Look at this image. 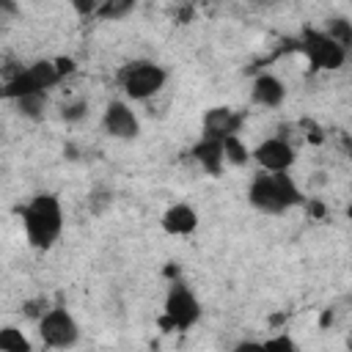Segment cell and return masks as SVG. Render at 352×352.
<instances>
[{
	"mask_svg": "<svg viewBox=\"0 0 352 352\" xmlns=\"http://www.w3.org/2000/svg\"><path fill=\"white\" fill-rule=\"evenodd\" d=\"M14 107L22 118L28 121H41L50 110V91H38V94H25L19 99H14Z\"/></svg>",
	"mask_w": 352,
	"mask_h": 352,
	"instance_id": "5bb4252c",
	"label": "cell"
},
{
	"mask_svg": "<svg viewBox=\"0 0 352 352\" xmlns=\"http://www.w3.org/2000/svg\"><path fill=\"white\" fill-rule=\"evenodd\" d=\"M253 162L258 170H292L297 162V148L286 135H272L253 146Z\"/></svg>",
	"mask_w": 352,
	"mask_h": 352,
	"instance_id": "9c48e42d",
	"label": "cell"
},
{
	"mask_svg": "<svg viewBox=\"0 0 352 352\" xmlns=\"http://www.w3.org/2000/svg\"><path fill=\"white\" fill-rule=\"evenodd\" d=\"M47 311H50L47 297H33V300H25V302H22V314H25L28 319H33V322H38Z\"/></svg>",
	"mask_w": 352,
	"mask_h": 352,
	"instance_id": "44dd1931",
	"label": "cell"
},
{
	"mask_svg": "<svg viewBox=\"0 0 352 352\" xmlns=\"http://www.w3.org/2000/svg\"><path fill=\"white\" fill-rule=\"evenodd\" d=\"M58 82H63L55 58H38L28 66H22L19 72H14L11 77H6L3 82V99L14 102L25 94H38V91H52Z\"/></svg>",
	"mask_w": 352,
	"mask_h": 352,
	"instance_id": "5b68a950",
	"label": "cell"
},
{
	"mask_svg": "<svg viewBox=\"0 0 352 352\" xmlns=\"http://www.w3.org/2000/svg\"><path fill=\"white\" fill-rule=\"evenodd\" d=\"M190 157L198 162V168H201L206 176H223V170H226V165H228L220 138H206V135H201V138L192 143Z\"/></svg>",
	"mask_w": 352,
	"mask_h": 352,
	"instance_id": "7c38bea8",
	"label": "cell"
},
{
	"mask_svg": "<svg viewBox=\"0 0 352 352\" xmlns=\"http://www.w3.org/2000/svg\"><path fill=\"white\" fill-rule=\"evenodd\" d=\"M242 124H245L242 110L228 107V104H214V107H206V113L201 116V135L226 140L228 135H239Z\"/></svg>",
	"mask_w": 352,
	"mask_h": 352,
	"instance_id": "30bf717a",
	"label": "cell"
},
{
	"mask_svg": "<svg viewBox=\"0 0 352 352\" xmlns=\"http://www.w3.org/2000/svg\"><path fill=\"white\" fill-rule=\"evenodd\" d=\"M0 11H3V16H14L19 11V6H16V0H0Z\"/></svg>",
	"mask_w": 352,
	"mask_h": 352,
	"instance_id": "484cf974",
	"label": "cell"
},
{
	"mask_svg": "<svg viewBox=\"0 0 352 352\" xmlns=\"http://www.w3.org/2000/svg\"><path fill=\"white\" fill-rule=\"evenodd\" d=\"M204 316L201 300L198 294L190 289V283H184L182 278L170 280L165 300H162V314H160V327L165 333H190Z\"/></svg>",
	"mask_w": 352,
	"mask_h": 352,
	"instance_id": "277c9868",
	"label": "cell"
},
{
	"mask_svg": "<svg viewBox=\"0 0 352 352\" xmlns=\"http://www.w3.org/2000/svg\"><path fill=\"white\" fill-rule=\"evenodd\" d=\"M305 192L289 176V170H258L248 184V204L261 214H286L297 206H305Z\"/></svg>",
	"mask_w": 352,
	"mask_h": 352,
	"instance_id": "7a4b0ae2",
	"label": "cell"
},
{
	"mask_svg": "<svg viewBox=\"0 0 352 352\" xmlns=\"http://www.w3.org/2000/svg\"><path fill=\"white\" fill-rule=\"evenodd\" d=\"M69 6L74 8V14H77V16L91 19V16H96V11H99L102 0H69Z\"/></svg>",
	"mask_w": 352,
	"mask_h": 352,
	"instance_id": "7402d4cb",
	"label": "cell"
},
{
	"mask_svg": "<svg viewBox=\"0 0 352 352\" xmlns=\"http://www.w3.org/2000/svg\"><path fill=\"white\" fill-rule=\"evenodd\" d=\"M38 338L50 349H72L80 341V324L66 305H50V311L36 322Z\"/></svg>",
	"mask_w": 352,
	"mask_h": 352,
	"instance_id": "52a82bcc",
	"label": "cell"
},
{
	"mask_svg": "<svg viewBox=\"0 0 352 352\" xmlns=\"http://www.w3.org/2000/svg\"><path fill=\"white\" fill-rule=\"evenodd\" d=\"M168 69L151 58H132L116 72V82L129 102H148L168 85Z\"/></svg>",
	"mask_w": 352,
	"mask_h": 352,
	"instance_id": "3957f363",
	"label": "cell"
},
{
	"mask_svg": "<svg viewBox=\"0 0 352 352\" xmlns=\"http://www.w3.org/2000/svg\"><path fill=\"white\" fill-rule=\"evenodd\" d=\"M250 102L261 110H278L286 102V82L272 72H258L250 82Z\"/></svg>",
	"mask_w": 352,
	"mask_h": 352,
	"instance_id": "8fae6325",
	"label": "cell"
},
{
	"mask_svg": "<svg viewBox=\"0 0 352 352\" xmlns=\"http://www.w3.org/2000/svg\"><path fill=\"white\" fill-rule=\"evenodd\" d=\"M305 209H308V214H311V217H316V220H322V217H324V204H322V201H316V198H308V201H305Z\"/></svg>",
	"mask_w": 352,
	"mask_h": 352,
	"instance_id": "d4e9b609",
	"label": "cell"
},
{
	"mask_svg": "<svg viewBox=\"0 0 352 352\" xmlns=\"http://www.w3.org/2000/svg\"><path fill=\"white\" fill-rule=\"evenodd\" d=\"M135 8H138V0H102V6H99L94 19H99V22H121Z\"/></svg>",
	"mask_w": 352,
	"mask_h": 352,
	"instance_id": "2e32d148",
	"label": "cell"
},
{
	"mask_svg": "<svg viewBox=\"0 0 352 352\" xmlns=\"http://www.w3.org/2000/svg\"><path fill=\"white\" fill-rule=\"evenodd\" d=\"M346 220L352 223V198H349V204H346Z\"/></svg>",
	"mask_w": 352,
	"mask_h": 352,
	"instance_id": "83f0119b",
	"label": "cell"
},
{
	"mask_svg": "<svg viewBox=\"0 0 352 352\" xmlns=\"http://www.w3.org/2000/svg\"><path fill=\"white\" fill-rule=\"evenodd\" d=\"M0 349L3 352H30L33 344L19 327L6 324V327H0Z\"/></svg>",
	"mask_w": 352,
	"mask_h": 352,
	"instance_id": "ac0fdd59",
	"label": "cell"
},
{
	"mask_svg": "<svg viewBox=\"0 0 352 352\" xmlns=\"http://www.w3.org/2000/svg\"><path fill=\"white\" fill-rule=\"evenodd\" d=\"M261 346H267V349H297V341H294L292 336H286V333H280V336H272V338H264V341H261Z\"/></svg>",
	"mask_w": 352,
	"mask_h": 352,
	"instance_id": "603a6c76",
	"label": "cell"
},
{
	"mask_svg": "<svg viewBox=\"0 0 352 352\" xmlns=\"http://www.w3.org/2000/svg\"><path fill=\"white\" fill-rule=\"evenodd\" d=\"M19 220L25 239L33 250H50L63 234V204L55 192H36L28 204L19 206Z\"/></svg>",
	"mask_w": 352,
	"mask_h": 352,
	"instance_id": "6da1fadb",
	"label": "cell"
},
{
	"mask_svg": "<svg viewBox=\"0 0 352 352\" xmlns=\"http://www.w3.org/2000/svg\"><path fill=\"white\" fill-rule=\"evenodd\" d=\"M160 226H162V231L170 234V236H190V234L198 228V212H195L192 204L176 201V204H170V206L162 212Z\"/></svg>",
	"mask_w": 352,
	"mask_h": 352,
	"instance_id": "4fadbf2b",
	"label": "cell"
},
{
	"mask_svg": "<svg viewBox=\"0 0 352 352\" xmlns=\"http://www.w3.org/2000/svg\"><path fill=\"white\" fill-rule=\"evenodd\" d=\"M88 116V102L85 99H69L58 107V118L63 124H80Z\"/></svg>",
	"mask_w": 352,
	"mask_h": 352,
	"instance_id": "d6986e66",
	"label": "cell"
},
{
	"mask_svg": "<svg viewBox=\"0 0 352 352\" xmlns=\"http://www.w3.org/2000/svg\"><path fill=\"white\" fill-rule=\"evenodd\" d=\"M327 322H333V314H330V311L322 314V324H327Z\"/></svg>",
	"mask_w": 352,
	"mask_h": 352,
	"instance_id": "4316f807",
	"label": "cell"
},
{
	"mask_svg": "<svg viewBox=\"0 0 352 352\" xmlns=\"http://www.w3.org/2000/svg\"><path fill=\"white\" fill-rule=\"evenodd\" d=\"M55 66H58V72H60V77L66 80V77H72L74 72H77V60L74 58H69V55H58L55 58Z\"/></svg>",
	"mask_w": 352,
	"mask_h": 352,
	"instance_id": "cb8c5ba5",
	"label": "cell"
},
{
	"mask_svg": "<svg viewBox=\"0 0 352 352\" xmlns=\"http://www.w3.org/2000/svg\"><path fill=\"white\" fill-rule=\"evenodd\" d=\"M102 132L113 140H135L140 135V116L129 99H110L102 110Z\"/></svg>",
	"mask_w": 352,
	"mask_h": 352,
	"instance_id": "ba28073f",
	"label": "cell"
},
{
	"mask_svg": "<svg viewBox=\"0 0 352 352\" xmlns=\"http://www.w3.org/2000/svg\"><path fill=\"white\" fill-rule=\"evenodd\" d=\"M297 50L305 55L311 72H338L346 63V50L327 36L324 28H302Z\"/></svg>",
	"mask_w": 352,
	"mask_h": 352,
	"instance_id": "8992f818",
	"label": "cell"
},
{
	"mask_svg": "<svg viewBox=\"0 0 352 352\" xmlns=\"http://www.w3.org/2000/svg\"><path fill=\"white\" fill-rule=\"evenodd\" d=\"M324 30L333 41H338L346 52L352 50V19L349 16H327L324 19Z\"/></svg>",
	"mask_w": 352,
	"mask_h": 352,
	"instance_id": "e0dca14e",
	"label": "cell"
},
{
	"mask_svg": "<svg viewBox=\"0 0 352 352\" xmlns=\"http://www.w3.org/2000/svg\"><path fill=\"white\" fill-rule=\"evenodd\" d=\"M113 206V190L107 187H96L88 192V212L91 214H104Z\"/></svg>",
	"mask_w": 352,
	"mask_h": 352,
	"instance_id": "ffe728a7",
	"label": "cell"
},
{
	"mask_svg": "<svg viewBox=\"0 0 352 352\" xmlns=\"http://www.w3.org/2000/svg\"><path fill=\"white\" fill-rule=\"evenodd\" d=\"M223 151H226V162L231 168H245L248 162H253V148L239 135H228L223 140Z\"/></svg>",
	"mask_w": 352,
	"mask_h": 352,
	"instance_id": "9a60e30c",
	"label": "cell"
}]
</instances>
